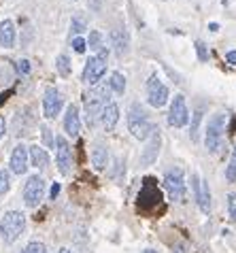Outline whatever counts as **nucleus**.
Listing matches in <instances>:
<instances>
[{
	"label": "nucleus",
	"mask_w": 236,
	"mask_h": 253,
	"mask_svg": "<svg viewBox=\"0 0 236 253\" xmlns=\"http://www.w3.org/2000/svg\"><path fill=\"white\" fill-rule=\"evenodd\" d=\"M109 92H111L109 85H96V87L89 89L85 96H83V104H85V122H87L89 128H92V126L100 119L102 107L111 100Z\"/></svg>",
	"instance_id": "1"
},
{
	"label": "nucleus",
	"mask_w": 236,
	"mask_h": 253,
	"mask_svg": "<svg viewBox=\"0 0 236 253\" xmlns=\"http://www.w3.org/2000/svg\"><path fill=\"white\" fill-rule=\"evenodd\" d=\"M154 128L156 126L149 122V117L141 104L138 102L132 104L128 111V130L132 132V136L138 140H147L151 136V132H154Z\"/></svg>",
	"instance_id": "2"
},
{
	"label": "nucleus",
	"mask_w": 236,
	"mask_h": 253,
	"mask_svg": "<svg viewBox=\"0 0 236 253\" xmlns=\"http://www.w3.org/2000/svg\"><path fill=\"white\" fill-rule=\"evenodd\" d=\"M26 228V215L19 211H9L4 213L2 221H0V236L4 243H15Z\"/></svg>",
	"instance_id": "3"
},
{
	"label": "nucleus",
	"mask_w": 236,
	"mask_h": 253,
	"mask_svg": "<svg viewBox=\"0 0 236 253\" xmlns=\"http://www.w3.org/2000/svg\"><path fill=\"white\" fill-rule=\"evenodd\" d=\"M224 130H226V115L224 113H215L209 124H206V132H204V145L211 153H217L224 140Z\"/></svg>",
	"instance_id": "4"
},
{
	"label": "nucleus",
	"mask_w": 236,
	"mask_h": 253,
	"mask_svg": "<svg viewBox=\"0 0 236 253\" xmlns=\"http://www.w3.org/2000/svg\"><path fill=\"white\" fill-rule=\"evenodd\" d=\"M107 58H109V51L102 49V51H98V55H94V58L87 60L85 68H83V81H85L87 85L96 87L102 77L107 75Z\"/></svg>",
	"instance_id": "5"
},
{
	"label": "nucleus",
	"mask_w": 236,
	"mask_h": 253,
	"mask_svg": "<svg viewBox=\"0 0 236 253\" xmlns=\"http://www.w3.org/2000/svg\"><path fill=\"white\" fill-rule=\"evenodd\" d=\"M164 185L168 189V198L172 202H181L185 198V174L181 168H170V170H166L164 174Z\"/></svg>",
	"instance_id": "6"
},
{
	"label": "nucleus",
	"mask_w": 236,
	"mask_h": 253,
	"mask_svg": "<svg viewBox=\"0 0 236 253\" xmlns=\"http://www.w3.org/2000/svg\"><path fill=\"white\" fill-rule=\"evenodd\" d=\"M43 198H45V179L39 177V174H32V177L26 181V185H24V202H26V207H30V209L39 207Z\"/></svg>",
	"instance_id": "7"
},
{
	"label": "nucleus",
	"mask_w": 236,
	"mask_h": 253,
	"mask_svg": "<svg viewBox=\"0 0 236 253\" xmlns=\"http://www.w3.org/2000/svg\"><path fill=\"white\" fill-rule=\"evenodd\" d=\"M192 187H194V198H196L198 209L202 211L204 215H209L211 213V189H209V183H206L198 172H194L192 174Z\"/></svg>",
	"instance_id": "8"
},
{
	"label": "nucleus",
	"mask_w": 236,
	"mask_h": 253,
	"mask_svg": "<svg viewBox=\"0 0 236 253\" xmlns=\"http://www.w3.org/2000/svg\"><path fill=\"white\" fill-rule=\"evenodd\" d=\"M53 147H55V164L62 174L71 172V164H73V147L68 145V140L64 136H55L53 138Z\"/></svg>",
	"instance_id": "9"
},
{
	"label": "nucleus",
	"mask_w": 236,
	"mask_h": 253,
	"mask_svg": "<svg viewBox=\"0 0 236 253\" xmlns=\"http://www.w3.org/2000/svg\"><path fill=\"white\" fill-rule=\"evenodd\" d=\"M190 122V111H187V102L183 94H177L172 98L170 111H168V124L172 128H183Z\"/></svg>",
	"instance_id": "10"
},
{
	"label": "nucleus",
	"mask_w": 236,
	"mask_h": 253,
	"mask_svg": "<svg viewBox=\"0 0 236 253\" xmlns=\"http://www.w3.org/2000/svg\"><path fill=\"white\" fill-rule=\"evenodd\" d=\"M147 100L151 107H156V109L164 107L166 100H168V87L159 81L157 75H151V79L147 81Z\"/></svg>",
	"instance_id": "11"
},
{
	"label": "nucleus",
	"mask_w": 236,
	"mask_h": 253,
	"mask_svg": "<svg viewBox=\"0 0 236 253\" xmlns=\"http://www.w3.org/2000/svg\"><path fill=\"white\" fill-rule=\"evenodd\" d=\"M62 107H64V100H62V94L55 87H49L43 96V115L47 119H55L60 115Z\"/></svg>",
	"instance_id": "12"
},
{
	"label": "nucleus",
	"mask_w": 236,
	"mask_h": 253,
	"mask_svg": "<svg viewBox=\"0 0 236 253\" xmlns=\"http://www.w3.org/2000/svg\"><path fill=\"white\" fill-rule=\"evenodd\" d=\"M159 143H162V136H159V128H154L151 136L147 138V145L143 147L141 151V164L143 166H151L159 156Z\"/></svg>",
	"instance_id": "13"
},
{
	"label": "nucleus",
	"mask_w": 236,
	"mask_h": 253,
	"mask_svg": "<svg viewBox=\"0 0 236 253\" xmlns=\"http://www.w3.org/2000/svg\"><path fill=\"white\" fill-rule=\"evenodd\" d=\"M9 166H11V172H15V174H24L28 170V166H30V151H28L26 145H17L13 149Z\"/></svg>",
	"instance_id": "14"
},
{
	"label": "nucleus",
	"mask_w": 236,
	"mask_h": 253,
	"mask_svg": "<svg viewBox=\"0 0 236 253\" xmlns=\"http://www.w3.org/2000/svg\"><path fill=\"white\" fill-rule=\"evenodd\" d=\"M117 122H119V107H117V102L109 100L105 107H102L100 124H102V128H105L107 132H111L117 126Z\"/></svg>",
	"instance_id": "15"
},
{
	"label": "nucleus",
	"mask_w": 236,
	"mask_h": 253,
	"mask_svg": "<svg viewBox=\"0 0 236 253\" xmlns=\"http://www.w3.org/2000/svg\"><path fill=\"white\" fill-rule=\"evenodd\" d=\"M64 130L68 136H77L81 130V117H79V109L77 104H68L66 113H64Z\"/></svg>",
	"instance_id": "16"
},
{
	"label": "nucleus",
	"mask_w": 236,
	"mask_h": 253,
	"mask_svg": "<svg viewBox=\"0 0 236 253\" xmlns=\"http://www.w3.org/2000/svg\"><path fill=\"white\" fill-rule=\"evenodd\" d=\"M111 43H113V49H115L117 55L128 53V49H130L128 32L123 30V28H113V30H111Z\"/></svg>",
	"instance_id": "17"
},
{
	"label": "nucleus",
	"mask_w": 236,
	"mask_h": 253,
	"mask_svg": "<svg viewBox=\"0 0 236 253\" xmlns=\"http://www.w3.org/2000/svg\"><path fill=\"white\" fill-rule=\"evenodd\" d=\"M0 45L4 49L15 47V24L11 19H2L0 22Z\"/></svg>",
	"instance_id": "18"
},
{
	"label": "nucleus",
	"mask_w": 236,
	"mask_h": 253,
	"mask_svg": "<svg viewBox=\"0 0 236 253\" xmlns=\"http://www.w3.org/2000/svg\"><path fill=\"white\" fill-rule=\"evenodd\" d=\"M30 164L34 166V168H45L47 164H49V153H47L43 147H39V145H34V147H30Z\"/></svg>",
	"instance_id": "19"
},
{
	"label": "nucleus",
	"mask_w": 236,
	"mask_h": 253,
	"mask_svg": "<svg viewBox=\"0 0 236 253\" xmlns=\"http://www.w3.org/2000/svg\"><path fill=\"white\" fill-rule=\"evenodd\" d=\"M92 164H94L96 170L107 168V164H109V149L105 145H96L92 149Z\"/></svg>",
	"instance_id": "20"
},
{
	"label": "nucleus",
	"mask_w": 236,
	"mask_h": 253,
	"mask_svg": "<svg viewBox=\"0 0 236 253\" xmlns=\"http://www.w3.org/2000/svg\"><path fill=\"white\" fill-rule=\"evenodd\" d=\"M109 87H111V92H115L117 96H123V92H126V77H123V75L119 73V70L111 73Z\"/></svg>",
	"instance_id": "21"
},
{
	"label": "nucleus",
	"mask_w": 236,
	"mask_h": 253,
	"mask_svg": "<svg viewBox=\"0 0 236 253\" xmlns=\"http://www.w3.org/2000/svg\"><path fill=\"white\" fill-rule=\"evenodd\" d=\"M55 68H58V73H60L62 77H71V73H73L71 58H68L66 53H60L58 58H55Z\"/></svg>",
	"instance_id": "22"
},
{
	"label": "nucleus",
	"mask_w": 236,
	"mask_h": 253,
	"mask_svg": "<svg viewBox=\"0 0 236 253\" xmlns=\"http://www.w3.org/2000/svg\"><path fill=\"white\" fill-rule=\"evenodd\" d=\"M202 109H196L194 111V119H192V130H190V136H192V140L196 143L198 140V136H200V122H202Z\"/></svg>",
	"instance_id": "23"
},
{
	"label": "nucleus",
	"mask_w": 236,
	"mask_h": 253,
	"mask_svg": "<svg viewBox=\"0 0 236 253\" xmlns=\"http://www.w3.org/2000/svg\"><path fill=\"white\" fill-rule=\"evenodd\" d=\"M87 47L92 49V51H102V49H105V43H102V34H100L98 30H92V32H89Z\"/></svg>",
	"instance_id": "24"
},
{
	"label": "nucleus",
	"mask_w": 236,
	"mask_h": 253,
	"mask_svg": "<svg viewBox=\"0 0 236 253\" xmlns=\"http://www.w3.org/2000/svg\"><path fill=\"white\" fill-rule=\"evenodd\" d=\"M71 26H73V32H75V34L85 32V28H87L85 17H83V15H75V17H73V22H71Z\"/></svg>",
	"instance_id": "25"
},
{
	"label": "nucleus",
	"mask_w": 236,
	"mask_h": 253,
	"mask_svg": "<svg viewBox=\"0 0 236 253\" xmlns=\"http://www.w3.org/2000/svg\"><path fill=\"white\" fill-rule=\"evenodd\" d=\"M226 179L228 181H236V147L232 151V158H230V164L226 168Z\"/></svg>",
	"instance_id": "26"
},
{
	"label": "nucleus",
	"mask_w": 236,
	"mask_h": 253,
	"mask_svg": "<svg viewBox=\"0 0 236 253\" xmlns=\"http://www.w3.org/2000/svg\"><path fill=\"white\" fill-rule=\"evenodd\" d=\"M9 187H11V174H9V170L0 168V194H6Z\"/></svg>",
	"instance_id": "27"
},
{
	"label": "nucleus",
	"mask_w": 236,
	"mask_h": 253,
	"mask_svg": "<svg viewBox=\"0 0 236 253\" xmlns=\"http://www.w3.org/2000/svg\"><path fill=\"white\" fill-rule=\"evenodd\" d=\"M194 47H196V51H198V60L200 62H209V49H206V45L202 43V41H196Z\"/></svg>",
	"instance_id": "28"
},
{
	"label": "nucleus",
	"mask_w": 236,
	"mask_h": 253,
	"mask_svg": "<svg viewBox=\"0 0 236 253\" xmlns=\"http://www.w3.org/2000/svg\"><path fill=\"white\" fill-rule=\"evenodd\" d=\"M22 253H47V249H45V245H43V243L32 241V243H28V245H26V249H24Z\"/></svg>",
	"instance_id": "29"
},
{
	"label": "nucleus",
	"mask_w": 236,
	"mask_h": 253,
	"mask_svg": "<svg viewBox=\"0 0 236 253\" xmlns=\"http://www.w3.org/2000/svg\"><path fill=\"white\" fill-rule=\"evenodd\" d=\"M73 49L77 53H85V49H87V41H83L81 37H75L73 39Z\"/></svg>",
	"instance_id": "30"
},
{
	"label": "nucleus",
	"mask_w": 236,
	"mask_h": 253,
	"mask_svg": "<svg viewBox=\"0 0 236 253\" xmlns=\"http://www.w3.org/2000/svg\"><path fill=\"white\" fill-rule=\"evenodd\" d=\"M228 213H230V217L236 221V194L228 196Z\"/></svg>",
	"instance_id": "31"
},
{
	"label": "nucleus",
	"mask_w": 236,
	"mask_h": 253,
	"mask_svg": "<svg viewBox=\"0 0 236 253\" xmlns=\"http://www.w3.org/2000/svg\"><path fill=\"white\" fill-rule=\"evenodd\" d=\"M17 70L22 75H28V73H30V62H28V60H19L17 62Z\"/></svg>",
	"instance_id": "32"
},
{
	"label": "nucleus",
	"mask_w": 236,
	"mask_h": 253,
	"mask_svg": "<svg viewBox=\"0 0 236 253\" xmlns=\"http://www.w3.org/2000/svg\"><path fill=\"white\" fill-rule=\"evenodd\" d=\"M226 62H228V64H232V66H236V49H234V51L226 53Z\"/></svg>",
	"instance_id": "33"
},
{
	"label": "nucleus",
	"mask_w": 236,
	"mask_h": 253,
	"mask_svg": "<svg viewBox=\"0 0 236 253\" xmlns=\"http://www.w3.org/2000/svg\"><path fill=\"white\" fill-rule=\"evenodd\" d=\"M60 189H62V185H60V183H53V185H51V192H49V196H51V198H53V200H55V198H58Z\"/></svg>",
	"instance_id": "34"
},
{
	"label": "nucleus",
	"mask_w": 236,
	"mask_h": 253,
	"mask_svg": "<svg viewBox=\"0 0 236 253\" xmlns=\"http://www.w3.org/2000/svg\"><path fill=\"white\" fill-rule=\"evenodd\" d=\"M4 130H6V122H4V117L0 115V138L4 136Z\"/></svg>",
	"instance_id": "35"
},
{
	"label": "nucleus",
	"mask_w": 236,
	"mask_h": 253,
	"mask_svg": "<svg viewBox=\"0 0 236 253\" xmlns=\"http://www.w3.org/2000/svg\"><path fill=\"white\" fill-rule=\"evenodd\" d=\"M209 30H211V32H217V30H219V24H215V22L209 24Z\"/></svg>",
	"instance_id": "36"
},
{
	"label": "nucleus",
	"mask_w": 236,
	"mask_h": 253,
	"mask_svg": "<svg viewBox=\"0 0 236 253\" xmlns=\"http://www.w3.org/2000/svg\"><path fill=\"white\" fill-rule=\"evenodd\" d=\"M55 253H71V249H66V247H62V249H58Z\"/></svg>",
	"instance_id": "37"
},
{
	"label": "nucleus",
	"mask_w": 236,
	"mask_h": 253,
	"mask_svg": "<svg viewBox=\"0 0 236 253\" xmlns=\"http://www.w3.org/2000/svg\"><path fill=\"white\" fill-rule=\"evenodd\" d=\"M141 253H157V251H156V249H143Z\"/></svg>",
	"instance_id": "38"
}]
</instances>
